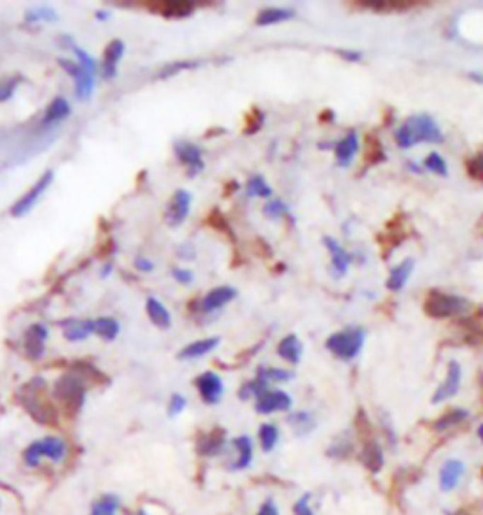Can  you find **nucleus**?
<instances>
[{
	"instance_id": "nucleus-1",
	"label": "nucleus",
	"mask_w": 483,
	"mask_h": 515,
	"mask_svg": "<svg viewBox=\"0 0 483 515\" xmlns=\"http://www.w3.org/2000/svg\"><path fill=\"white\" fill-rule=\"evenodd\" d=\"M394 140H397V146L408 149V147L421 144V142H431V144L438 142L440 144V142H444V135L431 115L421 113V115H411V118L406 119L397 130Z\"/></svg>"
},
{
	"instance_id": "nucleus-2",
	"label": "nucleus",
	"mask_w": 483,
	"mask_h": 515,
	"mask_svg": "<svg viewBox=\"0 0 483 515\" xmlns=\"http://www.w3.org/2000/svg\"><path fill=\"white\" fill-rule=\"evenodd\" d=\"M45 381L42 378H36L30 383L23 387L21 404L27 409L28 415L36 423L42 425H55L57 423V409L50 398L45 397Z\"/></svg>"
},
{
	"instance_id": "nucleus-3",
	"label": "nucleus",
	"mask_w": 483,
	"mask_h": 515,
	"mask_svg": "<svg viewBox=\"0 0 483 515\" xmlns=\"http://www.w3.org/2000/svg\"><path fill=\"white\" fill-rule=\"evenodd\" d=\"M470 308V302L467 298L457 297V295H448L442 291L427 293V297L423 300V310L428 317L433 319H448V317H457V315L465 314Z\"/></svg>"
},
{
	"instance_id": "nucleus-4",
	"label": "nucleus",
	"mask_w": 483,
	"mask_h": 515,
	"mask_svg": "<svg viewBox=\"0 0 483 515\" xmlns=\"http://www.w3.org/2000/svg\"><path fill=\"white\" fill-rule=\"evenodd\" d=\"M84 381L85 378H81L79 374L61 375V378L55 381L51 395L64 406L67 412H70V414H78L79 409L84 408L85 392H87V387H85Z\"/></svg>"
},
{
	"instance_id": "nucleus-5",
	"label": "nucleus",
	"mask_w": 483,
	"mask_h": 515,
	"mask_svg": "<svg viewBox=\"0 0 483 515\" xmlns=\"http://www.w3.org/2000/svg\"><path fill=\"white\" fill-rule=\"evenodd\" d=\"M363 344H365V331L360 327H348L326 338L325 346L334 357L342 361H353L363 349Z\"/></svg>"
},
{
	"instance_id": "nucleus-6",
	"label": "nucleus",
	"mask_w": 483,
	"mask_h": 515,
	"mask_svg": "<svg viewBox=\"0 0 483 515\" xmlns=\"http://www.w3.org/2000/svg\"><path fill=\"white\" fill-rule=\"evenodd\" d=\"M53 179H55V172L51 169L45 170V172L34 181L33 187H30L25 195H21L17 198L16 204H13L10 210L11 215H13V217H25V215L33 210L34 204L42 198V195H44L45 191L50 189V185L53 183Z\"/></svg>"
},
{
	"instance_id": "nucleus-7",
	"label": "nucleus",
	"mask_w": 483,
	"mask_h": 515,
	"mask_svg": "<svg viewBox=\"0 0 483 515\" xmlns=\"http://www.w3.org/2000/svg\"><path fill=\"white\" fill-rule=\"evenodd\" d=\"M59 67L67 74H70L74 78V89H76V96L78 101H89L95 89V74L85 70L78 61H70V59H57Z\"/></svg>"
},
{
	"instance_id": "nucleus-8",
	"label": "nucleus",
	"mask_w": 483,
	"mask_h": 515,
	"mask_svg": "<svg viewBox=\"0 0 483 515\" xmlns=\"http://www.w3.org/2000/svg\"><path fill=\"white\" fill-rule=\"evenodd\" d=\"M191 200L193 196L189 191L186 189H178L170 198L169 206H166V212H164V221L169 227H180L183 221L189 215V210H191Z\"/></svg>"
},
{
	"instance_id": "nucleus-9",
	"label": "nucleus",
	"mask_w": 483,
	"mask_h": 515,
	"mask_svg": "<svg viewBox=\"0 0 483 515\" xmlns=\"http://www.w3.org/2000/svg\"><path fill=\"white\" fill-rule=\"evenodd\" d=\"M292 406V398L285 391L268 389L255 400V409L258 414H275V412H289Z\"/></svg>"
},
{
	"instance_id": "nucleus-10",
	"label": "nucleus",
	"mask_w": 483,
	"mask_h": 515,
	"mask_svg": "<svg viewBox=\"0 0 483 515\" xmlns=\"http://www.w3.org/2000/svg\"><path fill=\"white\" fill-rule=\"evenodd\" d=\"M195 385L198 389V395L203 398L204 404H210L214 406L223 398V392H225V385H223V380L215 372H204L195 380Z\"/></svg>"
},
{
	"instance_id": "nucleus-11",
	"label": "nucleus",
	"mask_w": 483,
	"mask_h": 515,
	"mask_svg": "<svg viewBox=\"0 0 483 515\" xmlns=\"http://www.w3.org/2000/svg\"><path fill=\"white\" fill-rule=\"evenodd\" d=\"M465 472H467V465H465V460L455 459V457H451V459L444 460V465L440 466V472H438L440 489H442L444 493H451V491H455V489L459 487V483H461L462 476H465Z\"/></svg>"
},
{
	"instance_id": "nucleus-12",
	"label": "nucleus",
	"mask_w": 483,
	"mask_h": 515,
	"mask_svg": "<svg viewBox=\"0 0 483 515\" xmlns=\"http://www.w3.org/2000/svg\"><path fill=\"white\" fill-rule=\"evenodd\" d=\"M174 153L178 161L181 164H186L189 169V176H197L198 172L204 170V161H203V152L197 144H193L189 140H178L174 144Z\"/></svg>"
},
{
	"instance_id": "nucleus-13",
	"label": "nucleus",
	"mask_w": 483,
	"mask_h": 515,
	"mask_svg": "<svg viewBox=\"0 0 483 515\" xmlns=\"http://www.w3.org/2000/svg\"><path fill=\"white\" fill-rule=\"evenodd\" d=\"M461 380H462V370L461 364L457 361H451L448 364V374H445V380L442 381V385L434 391L433 395V404H440L450 400L451 397H455L459 389H461Z\"/></svg>"
},
{
	"instance_id": "nucleus-14",
	"label": "nucleus",
	"mask_w": 483,
	"mask_h": 515,
	"mask_svg": "<svg viewBox=\"0 0 483 515\" xmlns=\"http://www.w3.org/2000/svg\"><path fill=\"white\" fill-rule=\"evenodd\" d=\"M47 329L42 323H34L27 329L23 336V347L28 358H40L45 351V340H47Z\"/></svg>"
},
{
	"instance_id": "nucleus-15",
	"label": "nucleus",
	"mask_w": 483,
	"mask_h": 515,
	"mask_svg": "<svg viewBox=\"0 0 483 515\" xmlns=\"http://www.w3.org/2000/svg\"><path fill=\"white\" fill-rule=\"evenodd\" d=\"M237 289L231 285H221V287H214L212 291L203 298V302H200V310H203L204 314H212V312H217L221 310L223 306L231 302L237 298Z\"/></svg>"
},
{
	"instance_id": "nucleus-16",
	"label": "nucleus",
	"mask_w": 483,
	"mask_h": 515,
	"mask_svg": "<svg viewBox=\"0 0 483 515\" xmlns=\"http://www.w3.org/2000/svg\"><path fill=\"white\" fill-rule=\"evenodd\" d=\"M123 55H125L123 42H121V40H112V42L106 45L104 55H102V64H101L102 78L104 79L115 78V74H118V64Z\"/></svg>"
},
{
	"instance_id": "nucleus-17",
	"label": "nucleus",
	"mask_w": 483,
	"mask_h": 515,
	"mask_svg": "<svg viewBox=\"0 0 483 515\" xmlns=\"http://www.w3.org/2000/svg\"><path fill=\"white\" fill-rule=\"evenodd\" d=\"M225 443H227V434L223 429H214L212 432L208 434H203L200 440L197 443V451L198 455H203V457H215V455H220L223 449H225Z\"/></svg>"
},
{
	"instance_id": "nucleus-18",
	"label": "nucleus",
	"mask_w": 483,
	"mask_h": 515,
	"mask_svg": "<svg viewBox=\"0 0 483 515\" xmlns=\"http://www.w3.org/2000/svg\"><path fill=\"white\" fill-rule=\"evenodd\" d=\"M357 152H359V135L351 130L334 147V157H336L338 166H342V169L349 166Z\"/></svg>"
},
{
	"instance_id": "nucleus-19",
	"label": "nucleus",
	"mask_w": 483,
	"mask_h": 515,
	"mask_svg": "<svg viewBox=\"0 0 483 515\" xmlns=\"http://www.w3.org/2000/svg\"><path fill=\"white\" fill-rule=\"evenodd\" d=\"M221 344L220 336H210L203 338V340H197V342L187 344L186 347H181L180 353H178V358L180 361H193V358H200L204 355H208L215 349V347Z\"/></svg>"
},
{
	"instance_id": "nucleus-20",
	"label": "nucleus",
	"mask_w": 483,
	"mask_h": 515,
	"mask_svg": "<svg viewBox=\"0 0 483 515\" xmlns=\"http://www.w3.org/2000/svg\"><path fill=\"white\" fill-rule=\"evenodd\" d=\"M62 327H64V338L68 342H81L95 332L93 319H67Z\"/></svg>"
},
{
	"instance_id": "nucleus-21",
	"label": "nucleus",
	"mask_w": 483,
	"mask_h": 515,
	"mask_svg": "<svg viewBox=\"0 0 483 515\" xmlns=\"http://www.w3.org/2000/svg\"><path fill=\"white\" fill-rule=\"evenodd\" d=\"M197 10V4L191 0H166L159 6V13L166 19H186L193 16Z\"/></svg>"
},
{
	"instance_id": "nucleus-22",
	"label": "nucleus",
	"mask_w": 483,
	"mask_h": 515,
	"mask_svg": "<svg viewBox=\"0 0 483 515\" xmlns=\"http://www.w3.org/2000/svg\"><path fill=\"white\" fill-rule=\"evenodd\" d=\"M323 244H325V247L329 249V253H331L332 270L336 272V276L346 274L349 268V261H351L349 253L346 251L334 238H331V236H325V238H323Z\"/></svg>"
},
{
	"instance_id": "nucleus-23",
	"label": "nucleus",
	"mask_w": 483,
	"mask_h": 515,
	"mask_svg": "<svg viewBox=\"0 0 483 515\" xmlns=\"http://www.w3.org/2000/svg\"><path fill=\"white\" fill-rule=\"evenodd\" d=\"M146 312H147V317H149V321H152L153 325L157 327V329H163V331H166V329L172 327V315H170V312L166 310V306H164L161 300H157V298H153V297L147 298Z\"/></svg>"
},
{
	"instance_id": "nucleus-24",
	"label": "nucleus",
	"mask_w": 483,
	"mask_h": 515,
	"mask_svg": "<svg viewBox=\"0 0 483 515\" xmlns=\"http://www.w3.org/2000/svg\"><path fill=\"white\" fill-rule=\"evenodd\" d=\"M70 113H72V110H70V104H68L67 98L55 96V98L47 104V108H45L44 118H42V125H44V127L55 125L59 123V121H62V119H67Z\"/></svg>"
},
{
	"instance_id": "nucleus-25",
	"label": "nucleus",
	"mask_w": 483,
	"mask_h": 515,
	"mask_svg": "<svg viewBox=\"0 0 483 515\" xmlns=\"http://www.w3.org/2000/svg\"><path fill=\"white\" fill-rule=\"evenodd\" d=\"M302 342L298 340L297 334H287L280 344H278V355L289 364H298L302 358Z\"/></svg>"
},
{
	"instance_id": "nucleus-26",
	"label": "nucleus",
	"mask_w": 483,
	"mask_h": 515,
	"mask_svg": "<svg viewBox=\"0 0 483 515\" xmlns=\"http://www.w3.org/2000/svg\"><path fill=\"white\" fill-rule=\"evenodd\" d=\"M40 451L44 459H50L51 463H61L67 457V443L62 442L61 438L47 436L44 440H38Z\"/></svg>"
},
{
	"instance_id": "nucleus-27",
	"label": "nucleus",
	"mask_w": 483,
	"mask_h": 515,
	"mask_svg": "<svg viewBox=\"0 0 483 515\" xmlns=\"http://www.w3.org/2000/svg\"><path fill=\"white\" fill-rule=\"evenodd\" d=\"M414 266H416L414 259H406V261H402L399 266H394L387 278L389 291H400V289L406 285V281L410 280L411 272H414Z\"/></svg>"
},
{
	"instance_id": "nucleus-28",
	"label": "nucleus",
	"mask_w": 483,
	"mask_h": 515,
	"mask_svg": "<svg viewBox=\"0 0 483 515\" xmlns=\"http://www.w3.org/2000/svg\"><path fill=\"white\" fill-rule=\"evenodd\" d=\"M360 460H363V465H365L370 472H380V470H382L383 463H385V457H383L382 446H380L376 440H370V442H366L365 448H363V453H360Z\"/></svg>"
},
{
	"instance_id": "nucleus-29",
	"label": "nucleus",
	"mask_w": 483,
	"mask_h": 515,
	"mask_svg": "<svg viewBox=\"0 0 483 515\" xmlns=\"http://www.w3.org/2000/svg\"><path fill=\"white\" fill-rule=\"evenodd\" d=\"M287 423L291 426L297 436H306L309 432L315 431L317 426V421L309 412H292L289 417H287Z\"/></svg>"
},
{
	"instance_id": "nucleus-30",
	"label": "nucleus",
	"mask_w": 483,
	"mask_h": 515,
	"mask_svg": "<svg viewBox=\"0 0 483 515\" xmlns=\"http://www.w3.org/2000/svg\"><path fill=\"white\" fill-rule=\"evenodd\" d=\"M232 446L237 449L238 459L232 463L234 470H244L247 466L251 465L253 460V442L249 436H238L232 440Z\"/></svg>"
},
{
	"instance_id": "nucleus-31",
	"label": "nucleus",
	"mask_w": 483,
	"mask_h": 515,
	"mask_svg": "<svg viewBox=\"0 0 483 515\" xmlns=\"http://www.w3.org/2000/svg\"><path fill=\"white\" fill-rule=\"evenodd\" d=\"M292 17H295V11L289 10V8H264V10L258 11L255 23L258 27H268V25H275V23L289 21Z\"/></svg>"
},
{
	"instance_id": "nucleus-32",
	"label": "nucleus",
	"mask_w": 483,
	"mask_h": 515,
	"mask_svg": "<svg viewBox=\"0 0 483 515\" xmlns=\"http://www.w3.org/2000/svg\"><path fill=\"white\" fill-rule=\"evenodd\" d=\"M467 419H468L467 409H462V408L448 409L442 417H438V419L434 421L433 429L438 432H444V431H448V429H451V426L461 425L462 421H467Z\"/></svg>"
},
{
	"instance_id": "nucleus-33",
	"label": "nucleus",
	"mask_w": 483,
	"mask_h": 515,
	"mask_svg": "<svg viewBox=\"0 0 483 515\" xmlns=\"http://www.w3.org/2000/svg\"><path fill=\"white\" fill-rule=\"evenodd\" d=\"M121 331V325H119V321L115 317H98L95 319V334L102 338V340H115Z\"/></svg>"
},
{
	"instance_id": "nucleus-34",
	"label": "nucleus",
	"mask_w": 483,
	"mask_h": 515,
	"mask_svg": "<svg viewBox=\"0 0 483 515\" xmlns=\"http://www.w3.org/2000/svg\"><path fill=\"white\" fill-rule=\"evenodd\" d=\"M365 161L366 164H377L385 161L382 142L376 135H368L365 140Z\"/></svg>"
},
{
	"instance_id": "nucleus-35",
	"label": "nucleus",
	"mask_w": 483,
	"mask_h": 515,
	"mask_svg": "<svg viewBox=\"0 0 483 515\" xmlns=\"http://www.w3.org/2000/svg\"><path fill=\"white\" fill-rule=\"evenodd\" d=\"M119 511V499L115 494H102L101 499L96 500L89 515H118Z\"/></svg>"
},
{
	"instance_id": "nucleus-36",
	"label": "nucleus",
	"mask_w": 483,
	"mask_h": 515,
	"mask_svg": "<svg viewBox=\"0 0 483 515\" xmlns=\"http://www.w3.org/2000/svg\"><path fill=\"white\" fill-rule=\"evenodd\" d=\"M278 440H280V431H278V426L272 425V423H264L261 425L258 429V442H261V448L263 451H272V449L278 446Z\"/></svg>"
},
{
	"instance_id": "nucleus-37",
	"label": "nucleus",
	"mask_w": 483,
	"mask_h": 515,
	"mask_svg": "<svg viewBox=\"0 0 483 515\" xmlns=\"http://www.w3.org/2000/svg\"><path fill=\"white\" fill-rule=\"evenodd\" d=\"M257 378H261L266 383H285L292 378V372L283 368H274V366H258Z\"/></svg>"
},
{
	"instance_id": "nucleus-38",
	"label": "nucleus",
	"mask_w": 483,
	"mask_h": 515,
	"mask_svg": "<svg viewBox=\"0 0 483 515\" xmlns=\"http://www.w3.org/2000/svg\"><path fill=\"white\" fill-rule=\"evenodd\" d=\"M246 195L249 198H255V196H258V198H270L272 196V189H270L268 181L257 174V176H253L246 183Z\"/></svg>"
},
{
	"instance_id": "nucleus-39",
	"label": "nucleus",
	"mask_w": 483,
	"mask_h": 515,
	"mask_svg": "<svg viewBox=\"0 0 483 515\" xmlns=\"http://www.w3.org/2000/svg\"><path fill=\"white\" fill-rule=\"evenodd\" d=\"M25 19L28 23H38V21H57V11L50 6H34L30 10H27Z\"/></svg>"
},
{
	"instance_id": "nucleus-40",
	"label": "nucleus",
	"mask_w": 483,
	"mask_h": 515,
	"mask_svg": "<svg viewBox=\"0 0 483 515\" xmlns=\"http://www.w3.org/2000/svg\"><path fill=\"white\" fill-rule=\"evenodd\" d=\"M21 81V76H4V78H0V102L10 101Z\"/></svg>"
},
{
	"instance_id": "nucleus-41",
	"label": "nucleus",
	"mask_w": 483,
	"mask_h": 515,
	"mask_svg": "<svg viewBox=\"0 0 483 515\" xmlns=\"http://www.w3.org/2000/svg\"><path fill=\"white\" fill-rule=\"evenodd\" d=\"M263 213L268 219H280L289 213V208H287L285 202L280 200V198H272V200H268L264 204Z\"/></svg>"
},
{
	"instance_id": "nucleus-42",
	"label": "nucleus",
	"mask_w": 483,
	"mask_h": 515,
	"mask_svg": "<svg viewBox=\"0 0 483 515\" xmlns=\"http://www.w3.org/2000/svg\"><path fill=\"white\" fill-rule=\"evenodd\" d=\"M425 169L431 170L433 174H438V176H448V164L442 159V155H438L436 152L428 153V157L425 159Z\"/></svg>"
},
{
	"instance_id": "nucleus-43",
	"label": "nucleus",
	"mask_w": 483,
	"mask_h": 515,
	"mask_svg": "<svg viewBox=\"0 0 483 515\" xmlns=\"http://www.w3.org/2000/svg\"><path fill=\"white\" fill-rule=\"evenodd\" d=\"M70 47H72L74 55H76V59H78L79 64H81V67H84L85 70H89V72L95 74L96 72V68H98V67H96V61H95V59H93V57H91L89 53H87V51L81 50V47H78V45L74 44L72 38H70Z\"/></svg>"
},
{
	"instance_id": "nucleus-44",
	"label": "nucleus",
	"mask_w": 483,
	"mask_h": 515,
	"mask_svg": "<svg viewBox=\"0 0 483 515\" xmlns=\"http://www.w3.org/2000/svg\"><path fill=\"white\" fill-rule=\"evenodd\" d=\"M198 67V62H170V64H166V67L161 70V72L157 74V78L161 79H166V78H172V76H176L178 72H181V70H186V68H195Z\"/></svg>"
},
{
	"instance_id": "nucleus-45",
	"label": "nucleus",
	"mask_w": 483,
	"mask_h": 515,
	"mask_svg": "<svg viewBox=\"0 0 483 515\" xmlns=\"http://www.w3.org/2000/svg\"><path fill=\"white\" fill-rule=\"evenodd\" d=\"M23 459H25V463H27L28 466H38L40 465V460L44 459V457H42V451H40L38 442H33L27 449H25V453H23Z\"/></svg>"
},
{
	"instance_id": "nucleus-46",
	"label": "nucleus",
	"mask_w": 483,
	"mask_h": 515,
	"mask_svg": "<svg viewBox=\"0 0 483 515\" xmlns=\"http://www.w3.org/2000/svg\"><path fill=\"white\" fill-rule=\"evenodd\" d=\"M187 406V400L183 395H180V392H176V395H172L170 397V402H169V415L170 417H176V415H180L183 409H186Z\"/></svg>"
},
{
	"instance_id": "nucleus-47",
	"label": "nucleus",
	"mask_w": 483,
	"mask_h": 515,
	"mask_svg": "<svg viewBox=\"0 0 483 515\" xmlns=\"http://www.w3.org/2000/svg\"><path fill=\"white\" fill-rule=\"evenodd\" d=\"M292 514L295 515H315L314 510H312V506H309V494H304L300 499L295 502L292 506Z\"/></svg>"
},
{
	"instance_id": "nucleus-48",
	"label": "nucleus",
	"mask_w": 483,
	"mask_h": 515,
	"mask_svg": "<svg viewBox=\"0 0 483 515\" xmlns=\"http://www.w3.org/2000/svg\"><path fill=\"white\" fill-rule=\"evenodd\" d=\"M172 278L181 285H189L193 281V272L189 268H174L172 270Z\"/></svg>"
},
{
	"instance_id": "nucleus-49",
	"label": "nucleus",
	"mask_w": 483,
	"mask_h": 515,
	"mask_svg": "<svg viewBox=\"0 0 483 515\" xmlns=\"http://www.w3.org/2000/svg\"><path fill=\"white\" fill-rule=\"evenodd\" d=\"M263 123H264V115L258 112L257 108H255V110H253V118L247 121V125H251V127H249V129H246V132H247V135H253V132H257V130L261 129V125H263Z\"/></svg>"
},
{
	"instance_id": "nucleus-50",
	"label": "nucleus",
	"mask_w": 483,
	"mask_h": 515,
	"mask_svg": "<svg viewBox=\"0 0 483 515\" xmlns=\"http://www.w3.org/2000/svg\"><path fill=\"white\" fill-rule=\"evenodd\" d=\"M336 53L340 57H342L343 61H349V62H359L360 59H363V53H359V51H351V50H336Z\"/></svg>"
},
{
	"instance_id": "nucleus-51",
	"label": "nucleus",
	"mask_w": 483,
	"mask_h": 515,
	"mask_svg": "<svg viewBox=\"0 0 483 515\" xmlns=\"http://www.w3.org/2000/svg\"><path fill=\"white\" fill-rule=\"evenodd\" d=\"M135 266H136V270H138V272H144V274H147V272H152V270H153V263L146 257H136L135 259Z\"/></svg>"
},
{
	"instance_id": "nucleus-52",
	"label": "nucleus",
	"mask_w": 483,
	"mask_h": 515,
	"mask_svg": "<svg viewBox=\"0 0 483 515\" xmlns=\"http://www.w3.org/2000/svg\"><path fill=\"white\" fill-rule=\"evenodd\" d=\"M257 515H280V511H278V506L274 504V500H266V502L258 508Z\"/></svg>"
},
{
	"instance_id": "nucleus-53",
	"label": "nucleus",
	"mask_w": 483,
	"mask_h": 515,
	"mask_svg": "<svg viewBox=\"0 0 483 515\" xmlns=\"http://www.w3.org/2000/svg\"><path fill=\"white\" fill-rule=\"evenodd\" d=\"M95 16H96V19H101V21H106L108 17H110V13H108V11L101 10V11H96Z\"/></svg>"
},
{
	"instance_id": "nucleus-54",
	"label": "nucleus",
	"mask_w": 483,
	"mask_h": 515,
	"mask_svg": "<svg viewBox=\"0 0 483 515\" xmlns=\"http://www.w3.org/2000/svg\"><path fill=\"white\" fill-rule=\"evenodd\" d=\"M470 78H474V79H476V81H482V84H483V76H482V74H470Z\"/></svg>"
},
{
	"instance_id": "nucleus-55",
	"label": "nucleus",
	"mask_w": 483,
	"mask_h": 515,
	"mask_svg": "<svg viewBox=\"0 0 483 515\" xmlns=\"http://www.w3.org/2000/svg\"><path fill=\"white\" fill-rule=\"evenodd\" d=\"M478 438L482 440V443H483V423L478 426Z\"/></svg>"
},
{
	"instance_id": "nucleus-56",
	"label": "nucleus",
	"mask_w": 483,
	"mask_h": 515,
	"mask_svg": "<svg viewBox=\"0 0 483 515\" xmlns=\"http://www.w3.org/2000/svg\"><path fill=\"white\" fill-rule=\"evenodd\" d=\"M136 515H149V514H147L146 510H138V514H136Z\"/></svg>"
}]
</instances>
